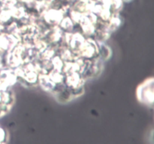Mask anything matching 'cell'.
<instances>
[{
  "label": "cell",
  "mask_w": 154,
  "mask_h": 144,
  "mask_svg": "<svg viewBox=\"0 0 154 144\" xmlns=\"http://www.w3.org/2000/svg\"><path fill=\"white\" fill-rule=\"evenodd\" d=\"M60 27L63 28V30H66V31H71L72 29L74 26L73 24V21L71 20V18L69 17H66V18H63L62 20V21L60 22Z\"/></svg>",
  "instance_id": "obj_2"
},
{
  "label": "cell",
  "mask_w": 154,
  "mask_h": 144,
  "mask_svg": "<svg viewBox=\"0 0 154 144\" xmlns=\"http://www.w3.org/2000/svg\"><path fill=\"white\" fill-rule=\"evenodd\" d=\"M137 98L142 104L153 105V79L150 77L144 80L137 89Z\"/></svg>",
  "instance_id": "obj_1"
}]
</instances>
